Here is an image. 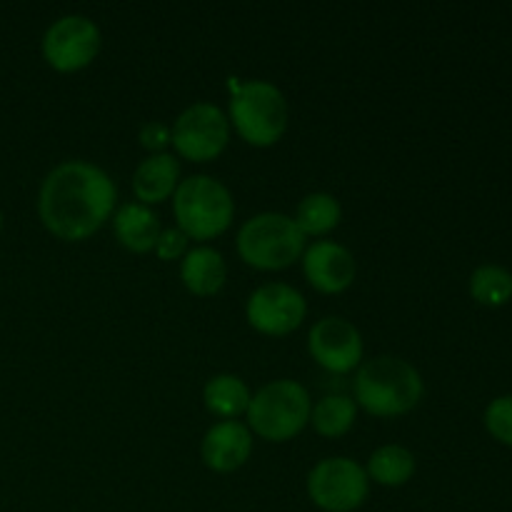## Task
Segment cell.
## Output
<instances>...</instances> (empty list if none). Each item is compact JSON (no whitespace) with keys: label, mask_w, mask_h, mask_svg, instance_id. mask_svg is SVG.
<instances>
[{"label":"cell","mask_w":512,"mask_h":512,"mask_svg":"<svg viewBox=\"0 0 512 512\" xmlns=\"http://www.w3.org/2000/svg\"><path fill=\"white\" fill-rule=\"evenodd\" d=\"M470 295L490 308L505 305L512 298V275L500 265H480L470 275Z\"/></svg>","instance_id":"cell-21"},{"label":"cell","mask_w":512,"mask_h":512,"mask_svg":"<svg viewBox=\"0 0 512 512\" xmlns=\"http://www.w3.org/2000/svg\"><path fill=\"white\" fill-rule=\"evenodd\" d=\"M180 275L190 293L215 295L225 285L228 268H225L223 255L215 248H193L185 253Z\"/></svg>","instance_id":"cell-16"},{"label":"cell","mask_w":512,"mask_h":512,"mask_svg":"<svg viewBox=\"0 0 512 512\" xmlns=\"http://www.w3.org/2000/svg\"><path fill=\"white\" fill-rule=\"evenodd\" d=\"M230 138V120L218 105L195 103L185 108L170 130V143L183 158L208 163L218 158Z\"/></svg>","instance_id":"cell-8"},{"label":"cell","mask_w":512,"mask_h":512,"mask_svg":"<svg viewBox=\"0 0 512 512\" xmlns=\"http://www.w3.org/2000/svg\"><path fill=\"white\" fill-rule=\"evenodd\" d=\"M173 213L178 228L188 238L208 240L225 233L233 223L235 203L230 190L213 175H190L173 193Z\"/></svg>","instance_id":"cell-3"},{"label":"cell","mask_w":512,"mask_h":512,"mask_svg":"<svg viewBox=\"0 0 512 512\" xmlns=\"http://www.w3.org/2000/svg\"><path fill=\"white\" fill-rule=\"evenodd\" d=\"M303 270L308 283L320 293H343L355 280V258L345 245L318 240L305 250Z\"/></svg>","instance_id":"cell-12"},{"label":"cell","mask_w":512,"mask_h":512,"mask_svg":"<svg viewBox=\"0 0 512 512\" xmlns=\"http://www.w3.org/2000/svg\"><path fill=\"white\" fill-rule=\"evenodd\" d=\"M423 378L405 360L380 355L358 368L355 375V400L365 413L375 418L405 415L423 398Z\"/></svg>","instance_id":"cell-2"},{"label":"cell","mask_w":512,"mask_h":512,"mask_svg":"<svg viewBox=\"0 0 512 512\" xmlns=\"http://www.w3.org/2000/svg\"><path fill=\"white\" fill-rule=\"evenodd\" d=\"M308 390L295 380H275L250 398L248 425L265 440L283 443L295 438L310 423Z\"/></svg>","instance_id":"cell-5"},{"label":"cell","mask_w":512,"mask_h":512,"mask_svg":"<svg viewBox=\"0 0 512 512\" xmlns=\"http://www.w3.org/2000/svg\"><path fill=\"white\" fill-rule=\"evenodd\" d=\"M185 245H188V235L180 228H168L160 230L155 250H158V255L163 260H175L185 253Z\"/></svg>","instance_id":"cell-23"},{"label":"cell","mask_w":512,"mask_h":512,"mask_svg":"<svg viewBox=\"0 0 512 512\" xmlns=\"http://www.w3.org/2000/svg\"><path fill=\"white\" fill-rule=\"evenodd\" d=\"M115 238L133 253H148L155 248L160 235V220L148 205L125 203L120 205L113 220Z\"/></svg>","instance_id":"cell-15"},{"label":"cell","mask_w":512,"mask_h":512,"mask_svg":"<svg viewBox=\"0 0 512 512\" xmlns=\"http://www.w3.org/2000/svg\"><path fill=\"white\" fill-rule=\"evenodd\" d=\"M118 188L103 168L65 160L45 175L38 213L45 228L63 240H85L113 215Z\"/></svg>","instance_id":"cell-1"},{"label":"cell","mask_w":512,"mask_h":512,"mask_svg":"<svg viewBox=\"0 0 512 512\" xmlns=\"http://www.w3.org/2000/svg\"><path fill=\"white\" fill-rule=\"evenodd\" d=\"M180 163L170 153H153L135 168L133 190L143 205L170 198L180 183Z\"/></svg>","instance_id":"cell-14"},{"label":"cell","mask_w":512,"mask_h":512,"mask_svg":"<svg viewBox=\"0 0 512 512\" xmlns=\"http://www.w3.org/2000/svg\"><path fill=\"white\" fill-rule=\"evenodd\" d=\"M305 305L303 293L285 283H268L260 285L253 295L248 298V323L253 325L258 333L265 335H288L305 320Z\"/></svg>","instance_id":"cell-10"},{"label":"cell","mask_w":512,"mask_h":512,"mask_svg":"<svg viewBox=\"0 0 512 512\" xmlns=\"http://www.w3.org/2000/svg\"><path fill=\"white\" fill-rule=\"evenodd\" d=\"M203 398L210 413L220 415L225 420H235L238 415L248 413V405L253 395H250L245 380H240L238 375L223 373L208 380Z\"/></svg>","instance_id":"cell-17"},{"label":"cell","mask_w":512,"mask_h":512,"mask_svg":"<svg viewBox=\"0 0 512 512\" xmlns=\"http://www.w3.org/2000/svg\"><path fill=\"white\" fill-rule=\"evenodd\" d=\"M228 120L245 143L268 148L278 143L288 128V100L283 90L268 80H245L235 85Z\"/></svg>","instance_id":"cell-4"},{"label":"cell","mask_w":512,"mask_h":512,"mask_svg":"<svg viewBox=\"0 0 512 512\" xmlns=\"http://www.w3.org/2000/svg\"><path fill=\"white\" fill-rule=\"evenodd\" d=\"M368 478L375 483L388 485V488H398L405 485L415 473V455L403 445H383L375 450L368 460Z\"/></svg>","instance_id":"cell-19"},{"label":"cell","mask_w":512,"mask_h":512,"mask_svg":"<svg viewBox=\"0 0 512 512\" xmlns=\"http://www.w3.org/2000/svg\"><path fill=\"white\" fill-rule=\"evenodd\" d=\"M0 230H3V213H0Z\"/></svg>","instance_id":"cell-25"},{"label":"cell","mask_w":512,"mask_h":512,"mask_svg":"<svg viewBox=\"0 0 512 512\" xmlns=\"http://www.w3.org/2000/svg\"><path fill=\"white\" fill-rule=\"evenodd\" d=\"M370 478L355 460H320L308 475V495L325 512H353L365 503Z\"/></svg>","instance_id":"cell-7"},{"label":"cell","mask_w":512,"mask_h":512,"mask_svg":"<svg viewBox=\"0 0 512 512\" xmlns=\"http://www.w3.org/2000/svg\"><path fill=\"white\" fill-rule=\"evenodd\" d=\"M485 428H488V433L495 440L512 448V395L495 398L488 405V410H485Z\"/></svg>","instance_id":"cell-22"},{"label":"cell","mask_w":512,"mask_h":512,"mask_svg":"<svg viewBox=\"0 0 512 512\" xmlns=\"http://www.w3.org/2000/svg\"><path fill=\"white\" fill-rule=\"evenodd\" d=\"M100 50V28L85 15H63L43 35V55L50 68L73 73L95 60Z\"/></svg>","instance_id":"cell-9"},{"label":"cell","mask_w":512,"mask_h":512,"mask_svg":"<svg viewBox=\"0 0 512 512\" xmlns=\"http://www.w3.org/2000/svg\"><path fill=\"white\" fill-rule=\"evenodd\" d=\"M340 218H343V208L335 195L310 193L300 200L293 220L303 235H325L338 228Z\"/></svg>","instance_id":"cell-18"},{"label":"cell","mask_w":512,"mask_h":512,"mask_svg":"<svg viewBox=\"0 0 512 512\" xmlns=\"http://www.w3.org/2000/svg\"><path fill=\"white\" fill-rule=\"evenodd\" d=\"M140 143H143L148 150H153V153H160V150L170 143L168 125L160 123V120H153V123L143 125V130H140Z\"/></svg>","instance_id":"cell-24"},{"label":"cell","mask_w":512,"mask_h":512,"mask_svg":"<svg viewBox=\"0 0 512 512\" xmlns=\"http://www.w3.org/2000/svg\"><path fill=\"white\" fill-rule=\"evenodd\" d=\"M308 350L330 373H350L363 360V335L348 320L323 318L310 330Z\"/></svg>","instance_id":"cell-11"},{"label":"cell","mask_w":512,"mask_h":512,"mask_svg":"<svg viewBox=\"0 0 512 512\" xmlns=\"http://www.w3.org/2000/svg\"><path fill=\"white\" fill-rule=\"evenodd\" d=\"M253 453V435L248 425L238 420H223L213 425L203 438V460L215 473H233Z\"/></svg>","instance_id":"cell-13"},{"label":"cell","mask_w":512,"mask_h":512,"mask_svg":"<svg viewBox=\"0 0 512 512\" xmlns=\"http://www.w3.org/2000/svg\"><path fill=\"white\" fill-rule=\"evenodd\" d=\"M305 235L290 215L260 213L245 220L238 233V253L258 270H283L303 255Z\"/></svg>","instance_id":"cell-6"},{"label":"cell","mask_w":512,"mask_h":512,"mask_svg":"<svg viewBox=\"0 0 512 512\" xmlns=\"http://www.w3.org/2000/svg\"><path fill=\"white\" fill-rule=\"evenodd\" d=\"M310 423L325 438L345 435L355 423V400H350L348 395H325L310 410Z\"/></svg>","instance_id":"cell-20"}]
</instances>
